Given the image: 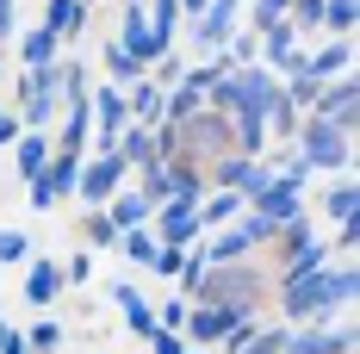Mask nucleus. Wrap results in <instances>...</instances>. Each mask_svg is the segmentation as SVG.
Wrapping results in <instances>:
<instances>
[{"label": "nucleus", "mask_w": 360, "mask_h": 354, "mask_svg": "<svg viewBox=\"0 0 360 354\" xmlns=\"http://www.w3.org/2000/svg\"><path fill=\"white\" fill-rule=\"evenodd\" d=\"M63 261H25V305H37V311H50L56 298H63Z\"/></svg>", "instance_id": "nucleus-14"}, {"label": "nucleus", "mask_w": 360, "mask_h": 354, "mask_svg": "<svg viewBox=\"0 0 360 354\" xmlns=\"http://www.w3.org/2000/svg\"><path fill=\"white\" fill-rule=\"evenodd\" d=\"M118 6H124V0H118Z\"/></svg>", "instance_id": "nucleus-48"}, {"label": "nucleus", "mask_w": 360, "mask_h": 354, "mask_svg": "<svg viewBox=\"0 0 360 354\" xmlns=\"http://www.w3.org/2000/svg\"><path fill=\"white\" fill-rule=\"evenodd\" d=\"M199 248H205V261H249V255H255L249 236H243L236 224H217V230H205V236H199Z\"/></svg>", "instance_id": "nucleus-18"}, {"label": "nucleus", "mask_w": 360, "mask_h": 354, "mask_svg": "<svg viewBox=\"0 0 360 354\" xmlns=\"http://www.w3.org/2000/svg\"><path fill=\"white\" fill-rule=\"evenodd\" d=\"M112 156H124V168H149V162H162V149H155V131H149V125H124L118 143H112Z\"/></svg>", "instance_id": "nucleus-17"}, {"label": "nucleus", "mask_w": 360, "mask_h": 354, "mask_svg": "<svg viewBox=\"0 0 360 354\" xmlns=\"http://www.w3.org/2000/svg\"><path fill=\"white\" fill-rule=\"evenodd\" d=\"M131 180V168H124V156H81V180H75V199L81 206H106L112 193Z\"/></svg>", "instance_id": "nucleus-7"}, {"label": "nucleus", "mask_w": 360, "mask_h": 354, "mask_svg": "<svg viewBox=\"0 0 360 354\" xmlns=\"http://www.w3.org/2000/svg\"><path fill=\"white\" fill-rule=\"evenodd\" d=\"M186 348H193V342H186L180 329H162V323L149 329V354H186Z\"/></svg>", "instance_id": "nucleus-37"}, {"label": "nucleus", "mask_w": 360, "mask_h": 354, "mask_svg": "<svg viewBox=\"0 0 360 354\" xmlns=\"http://www.w3.org/2000/svg\"><path fill=\"white\" fill-rule=\"evenodd\" d=\"M236 317H261V311H224V305H186V323H180V336L193 342V348H217Z\"/></svg>", "instance_id": "nucleus-10"}, {"label": "nucleus", "mask_w": 360, "mask_h": 354, "mask_svg": "<svg viewBox=\"0 0 360 354\" xmlns=\"http://www.w3.org/2000/svg\"><path fill=\"white\" fill-rule=\"evenodd\" d=\"M199 13H205V0H180V25H186V19H199Z\"/></svg>", "instance_id": "nucleus-46"}, {"label": "nucleus", "mask_w": 360, "mask_h": 354, "mask_svg": "<svg viewBox=\"0 0 360 354\" xmlns=\"http://www.w3.org/2000/svg\"><path fill=\"white\" fill-rule=\"evenodd\" d=\"M186 354H212V348H186Z\"/></svg>", "instance_id": "nucleus-47"}, {"label": "nucleus", "mask_w": 360, "mask_h": 354, "mask_svg": "<svg viewBox=\"0 0 360 354\" xmlns=\"http://www.w3.org/2000/svg\"><path fill=\"white\" fill-rule=\"evenodd\" d=\"M143 13H149V32L174 44V32H180V0H143Z\"/></svg>", "instance_id": "nucleus-28"}, {"label": "nucleus", "mask_w": 360, "mask_h": 354, "mask_svg": "<svg viewBox=\"0 0 360 354\" xmlns=\"http://www.w3.org/2000/svg\"><path fill=\"white\" fill-rule=\"evenodd\" d=\"M19 180H32V175H44V162H50V149H56V143L44 137V131H19Z\"/></svg>", "instance_id": "nucleus-23"}, {"label": "nucleus", "mask_w": 360, "mask_h": 354, "mask_svg": "<svg viewBox=\"0 0 360 354\" xmlns=\"http://www.w3.org/2000/svg\"><path fill=\"white\" fill-rule=\"evenodd\" d=\"M143 75H149V81H155V87H162V94H168V87H174L180 75H186V63H180L174 50H168V56H162V63H155V69H143Z\"/></svg>", "instance_id": "nucleus-38"}, {"label": "nucleus", "mask_w": 360, "mask_h": 354, "mask_svg": "<svg viewBox=\"0 0 360 354\" xmlns=\"http://www.w3.org/2000/svg\"><path fill=\"white\" fill-rule=\"evenodd\" d=\"M13 37V0H0V44Z\"/></svg>", "instance_id": "nucleus-45"}, {"label": "nucleus", "mask_w": 360, "mask_h": 354, "mask_svg": "<svg viewBox=\"0 0 360 354\" xmlns=\"http://www.w3.org/2000/svg\"><path fill=\"white\" fill-rule=\"evenodd\" d=\"M243 217V193H230V187H212L205 199H199V230H217V224H236Z\"/></svg>", "instance_id": "nucleus-21"}, {"label": "nucleus", "mask_w": 360, "mask_h": 354, "mask_svg": "<svg viewBox=\"0 0 360 354\" xmlns=\"http://www.w3.org/2000/svg\"><path fill=\"white\" fill-rule=\"evenodd\" d=\"M304 75H311V81L354 75V37H323L317 50H304Z\"/></svg>", "instance_id": "nucleus-13"}, {"label": "nucleus", "mask_w": 360, "mask_h": 354, "mask_svg": "<svg viewBox=\"0 0 360 354\" xmlns=\"http://www.w3.org/2000/svg\"><path fill=\"white\" fill-rule=\"evenodd\" d=\"M280 317L286 323H329L335 311H348L360 292V274L348 255H329L323 267H311V274H298V280H280Z\"/></svg>", "instance_id": "nucleus-1"}, {"label": "nucleus", "mask_w": 360, "mask_h": 354, "mask_svg": "<svg viewBox=\"0 0 360 354\" xmlns=\"http://www.w3.org/2000/svg\"><path fill=\"white\" fill-rule=\"evenodd\" d=\"M360 248V217H348V224H342V236H335V248H329V255H354Z\"/></svg>", "instance_id": "nucleus-40"}, {"label": "nucleus", "mask_w": 360, "mask_h": 354, "mask_svg": "<svg viewBox=\"0 0 360 354\" xmlns=\"http://www.w3.org/2000/svg\"><path fill=\"white\" fill-rule=\"evenodd\" d=\"M118 44H124V50H131V56H137L143 69H155V63H162V56L174 50L168 37H155V32H149L143 0H124V6H118Z\"/></svg>", "instance_id": "nucleus-6"}, {"label": "nucleus", "mask_w": 360, "mask_h": 354, "mask_svg": "<svg viewBox=\"0 0 360 354\" xmlns=\"http://www.w3.org/2000/svg\"><path fill=\"white\" fill-rule=\"evenodd\" d=\"M323 212L335 217V224H348V217H360V187H354V180H342V187H335V193L323 199Z\"/></svg>", "instance_id": "nucleus-29"}, {"label": "nucleus", "mask_w": 360, "mask_h": 354, "mask_svg": "<svg viewBox=\"0 0 360 354\" xmlns=\"http://www.w3.org/2000/svg\"><path fill=\"white\" fill-rule=\"evenodd\" d=\"M69 44L50 32V25H32V32H19V69H44V63H56Z\"/></svg>", "instance_id": "nucleus-16"}, {"label": "nucleus", "mask_w": 360, "mask_h": 354, "mask_svg": "<svg viewBox=\"0 0 360 354\" xmlns=\"http://www.w3.org/2000/svg\"><path fill=\"white\" fill-rule=\"evenodd\" d=\"M243 25V0H205V13L199 19H186V37H193V50H224L230 44V32Z\"/></svg>", "instance_id": "nucleus-8"}, {"label": "nucleus", "mask_w": 360, "mask_h": 354, "mask_svg": "<svg viewBox=\"0 0 360 354\" xmlns=\"http://www.w3.org/2000/svg\"><path fill=\"white\" fill-rule=\"evenodd\" d=\"M180 255H186V248H168V243H155V255H149L143 267H155L162 280H174V274H180Z\"/></svg>", "instance_id": "nucleus-39"}, {"label": "nucleus", "mask_w": 360, "mask_h": 354, "mask_svg": "<svg viewBox=\"0 0 360 354\" xmlns=\"http://www.w3.org/2000/svg\"><path fill=\"white\" fill-rule=\"evenodd\" d=\"M37 25H50L63 44H75V37L87 32V0H44V19Z\"/></svg>", "instance_id": "nucleus-15"}, {"label": "nucleus", "mask_w": 360, "mask_h": 354, "mask_svg": "<svg viewBox=\"0 0 360 354\" xmlns=\"http://www.w3.org/2000/svg\"><path fill=\"white\" fill-rule=\"evenodd\" d=\"M118 255H131V261H149V255H155V230H149V224H137V230H118Z\"/></svg>", "instance_id": "nucleus-31"}, {"label": "nucleus", "mask_w": 360, "mask_h": 354, "mask_svg": "<svg viewBox=\"0 0 360 354\" xmlns=\"http://www.w3.org/2000/svg\"><path fill=\"white\" fill-rule=\"evenodd\" d=\"M317 112H323L329 125H342V131L354 137V118H360V87H354V75H335V81H323Z\"/></svg>", "instance_id": "nucleus-12"}, {"label": "nucleus", "mask_w": 360, "mask_h": 354, "mask_svg": "<svg viewBox=\"0 0 360 354\" xmlns=\"http://www.w3.org/2000/svg\"><path fill=\"white\" fill-rule=\"evenodd\" d=\"M354 25H360V0H323V25H317V32L354 37Z\"/></svg>", "instance_id": "nucleus-25"}, {"label": "nucleus", "mask_w": 360, "mask_h": 354, "mask_svg": "<svg viewBox=\"0 0 360 354\" xmlns=\"http://www.w3.org/2000/svg\"><path fill=\"white\" fill-rule=\"evenodd\" d=\"M25 348H32V354H50V348H63V323L37 317L32 329H25Z\"/></svg>", "instance_id": "nucleus-34"}, {"label": "nucleus", "mask_w": 360, "mask_h": 354, "mask_svg": "<svg viewBox=\"0 0 360 354\" xmlns=\"http://www.w3.org/2000/svg\"><path fill=\"white\" fill-rule=\"evenodd\" d=\"M149 230H155V243H168V248H193L199 236H205L193 199H162V206L149 212Z\"/></svg>", "instance_id": "nucleus-9"}, {"label": "nucleus", "mask_w": 360, "mask_h": 354, "mask_svg": "<svg viewBox=\"0 0 360 354\" xmlns=\"http://www.w3.org/2000/svg\"><path fill=\"white\" fill-rule=\"evenodd\" d=\"M149 212H155V206H149L137 187H118V193L106 199V217L118 224V230H137V224H149Z\"/></svg>", "instance_id": "nucleus-20"}, {"label": "nucleus", "mask_w": 360, "mask_h": 354, "mask_svg": "<svg viewBox=\"0 0 360 354\" xmlns=\"http://www.w3.org/2000/svg\"><path fill=\"white\" fill-rule=\"evenodd\" d=\"M0 354H32L25 348V329H6V323H0Z\"/></svg>", "instance_id": "nucleus-43"}, {"label": "nucleus", "mask_w": 360, "mask_h": 354, "mask_svg": "<svg viewBox=\"0 0 360 354\" xmlns=\"http://www.w3.org/2000/svg\"><path fill=\"white\" fill-rule=\"evenodd\" d=\"M155 323H162V329H180V323H186V298H168V305L155 311Z\"/></svg>", "instance_id": "nucleus-41"}, {"label": "nucleus", "mask_w": 360, "mask_h": 354, "mask_svg": "<svg viewBox=\"0 0 360 354\" xmlns=\"http://www.w3.org/2000/svg\"><path fill=\"white\" fill-rule=\"evenodd\" d=\"M292 149H298V162H304L311 175H317V168H335V175L354 168V137H348L342 125H329L323 112H304V118H298Z\"/></svg>", "instance_id": "nucleus-3"}, {"label": "nucleus", "mask_w": 360, "mask_h": 354, "mask_svg": "<svg viewBox=\"0 0 360 354\" xmlns=\"http://www.w3.org/2000/svg\"><path fill=\"white\" fill-rule=\"evenodd\" d=\"M13 137H19V118H13V112L0 106V149H6V143H13Z\"/></svg>", "instance_id": "nucleus-44"}, {"label": "nucleus", "mask_w": 360, "mask_h": 354, "mask_svg": "<svg viewBox=\"0 0 360 354\" xmlns=\"http://www.w3.org/2000/svg\"><path fill=\"white\" fill-rule=\"evenodd\" d=\"M243 212H261V217H274V224H286V217L304 212V187H298V180H286V175H274V180L249 199V206H243Z\"/></svg>", "instance_id": "nucleus-11"}, {"label": "nucleus", "mask_w": 360, "mask_h": 354, "mask_svg": "<svg viewBox=\"0 0 360 354\" xmlns=\"http://www.w3.org/2000/svg\"><path fill=\"white\" fill-rule=\"evenodd\" d=\"M112 298H118V311H124V323H131V336H143V342H149V329H155V311H149V298H143L131 280L112 286Z\"/></svg>", "instance_id": "nucleus-22"}, {"label": "nucleus", "mask_w": 360, "mask_h": 354, "mask_svg": "<svg viewBox=\"0 0 360 354\" xmlns=\"http://www.w3.org/2000/svg\"><path fill=\"white\" fill-rule=\"evenodd\" d=\"M286 329H292V323H267V317H261V329L249 336V348H236V354H280V348H286Z\"/></svg>", "instance_id": "nucleus-30"}, {"label": "nucleus", "mask_w": 360, "mask_h": 354, "mask_svg": "<svg viewBox=\"0 0 360 354\" xmlns=\"http://www.w3.org/2000/svg\"><path fill=\"white\" fill-rule=\"evenodd\" d=\"M230 131H236V156H267V125L261 118H230Z\"/></svg>", "instance_id": "nucleus-26"}, {"label": "nucleus", "mask_w": 360, "mask_h": 354, "mask_svg": "<svg viewBox=\"0 0 360 354\" xmlns=\"http://www.w3.org/2000/svg\"><path fill=\"white\" fill-rule=\"evenodd\" d=\"M100 63H106V81H118V87H131V81L143 75V63H137V56H131V50H124L118 37H112L106 50H100Z\"/></svg>", "instance_id": "nucleus-24"}, {"label": "nucleus", "mask_w": 360, "mask_h": 354, "mask_svg": "<svg viewBox=\"0 0 360 354\" xmlns=\"http://www.w3.org/2000/svg\"><path fill=\"white\" fill-rule=\"evenodd\" d=\"M286 19H292V32H298V37H317V25H323V0H292Z\"/></svg>", "instance_id": "nucleus-32"}, {"label": "nucleus", "mask_w": 360, "mask_h": 354, "mask_svg": "<svg viewBox=\"0 0 360 354\" xmlns=\"http://www.w3.org/2000/svg\"><path fill=\"white\" fill-rule=\"evenodd\" d=\"M87 274H94V261H87V255H69V261H63V280H69V286H81Z\"/></svg>", "instance_id": "nucleus-42"}, {"label": "nucleus", "mask_w": 360, "mask_h": 354, "mask_svg": "<svg viewBox=\"0 0 360 354\" xmlns=\"http://www.w3.org/2000/svg\"><path fill=\"white\" fill-rule=\"evenodd\" d=\"M174 156H180V162H193V168H212L217 156H236L230 118L212 112V106H199L193 118H180V125H174Z\"/></svg>", "instance_id": "nucleus-4"}, {"label": "nucleus", "mask_w": 360, "mask_h": 354, "mask_svg": "<svg viewBox=\"0 0 360 354\" xmlns=\"http://www.w3.org/2000/svg\"><path fill=\"white\" fill-rule=\"evenodd\" d=\"M19 261H32V236L25 230H0V267H19Z\"/></svg>", "instance_id": "nucleus-35"}, {"label": "nucleus", "mask_w": 360, "mask_h": 354, "mask_svg": "<svg viewBox=\"0 0 360 354\" xmlns=\"http://www.w3.org/2000/svg\"><path fill=\"white\" fill-rule=\"evenodd\" d=\"M81 236H87L94 248H112V243H118V224L106 217V206H87V212H81Z\"/></svg>", "instance_id": "nucleus-27"}, {"label": "nucleus", "mask_w": 360, "mask_h": 354, "mask_svg": "<svg viewBox=\"0 0 360 354\" xmlns=\"http://www.w3.org/2000/svg\"><path fill=\"white\" fill-rule=\"evenodd\" d=\"M317 94H323V81H311V75L298 69V75H286V100L298 112H317Z\"/></svg>", "instance_id": "nucleus-33"}, {"label": "nucleus", "mask_w": 360, "mask_h": 354, "mask_svg": "<svg viewBox=\"0 0 360 354\" xmlns=\"http://www.w3.org/2000/svg\"><path fill=\"white\" fill-rule=\"evenodd\" d=\"M267 267L261 261H212L205 267V280H199V292L186 298V305H224V311H261V298H267Z\"/></svg>", "instance_id": "nucleus-2"}, {"label": "nucleus", "mask_w": 360, "mask_h": 354, "mask_svg": "<svg viewBox=\"0 0 360 354\" xmlns=\"http://www.w3.org/2000/svg\"><path fill=\"white\" fill-rule=\"evenodd\" d=\"M243 6H249V32H267L274 19H286L292 0H243Z\"/></svg>", "instance_id": "nucleus-36"}, {"label": "nucleus", "mask_w": 360, "mask_h": 354, "mask_svg": "<svg viewBox=\"0 0 360 354\" xmlns=\"http://www.w3.org/2000/svg\"><path fill=\"white\" fill-rule=\"evenodd\" d=\"M124 106H131V125H162V87L137 75L131 87H124Z\"/></svg>", "instance_id": "nucleus-19"}, {"label": "nucleus", "mask_w": 360, "mask_h": 354, "mask_svg": "<svg viewBox=\"0 0 360 354\" xmlns=\"http://www.w3.org/2000/svg\"><path fill=\"white\" fill-rule=\"evenodd\" d=\"M280 354H354V323L342 317V311L329 323H292Z\"/></svg>", "instance_id": "nucleus-5"}]
</instances>
